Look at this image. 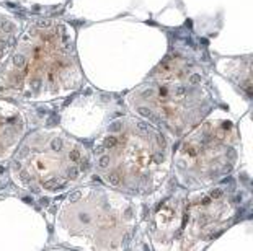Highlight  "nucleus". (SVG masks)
I'll use <instances>...</instances> for the list:
<instances>
[{
  "mask_svg": "<svg viewBox=\"0 0 253 251\" xmlns=\"http://www.w3.org/2000/svg\"><path fill=\"white\" fill-rule=\"evenodd\" d=\"M74 30L62 20H36L18 36L0 72V90L47 101L82 87Z\"/></svg>",
  "mask_w": 253,
  "mask_h": 251,
  "instance_id": "obj_1",
  "label": "nucleus"
},
{
  "mask_svg": "<svg viewBox=\"0 0 253 251\" xmlns=\"http://www.w3.org/2000/svg\"><path fill=\"white\" fill-rule=\"evenodd\" d=\"M95 170L103 183L125 194L144 196L162 184L171 167L165 134L139 116H123L93 143Z\"/></svg>",
  "mask_w": 253,
  "mask_h": 251,
  "instance_id": "obj_2",
  "label": "nucleus"
},
{
  "mask_svg": "<svg viewBox=\"0 0 253 251\" xmlns=\"http://www.w3.org/2000/svg\"><path fill=\"white\" fill-rule=\"evenodd\" d=\"M141 119L170 136H185L211 113L214 97L204 69L183 54L167 56L126 97Z\"/></svg>",
  "mask_w": 253,
  "mask_h": 251,
  "instance_id": "obj_3",
  "label": "nucleus"
},
{
  "mask_svg": "<svg viewBox=\"0 0 253 251\" xmlns=\"http://www.w3.org/2000/svg\"><path fill=\"white\" fill-rule=\"evenodd\" d=\"M137 227L136 206L125 193L105 186H85L62 201L56 215L61 242L84 250H121Z\"/></svg>",
  "mask_w": 253,
  "mask_h": 251,
  "instance_id": "obj_4",
  "label": "nucleus"
},
{
  "mask_svg": "<svg viewBox=\"0 0 253 251\" xmlns=\"http://www.w3.org/2000/svg\"><path fill=\"white\" fill-rule=\"evenodd\" d=\"M91 168V157L82 142L59 129H38L15 148L10 173L21 189L57 196L79 186Z\"/></svg>",
  "mask_w": 253,
  "mask_h": 251,
  "instance_id": "obj_5",
  "label": "nucleus"
},
{
  "mask_svg": "<svg viewBox=\"0 0 253 251\" xmlns=\"http://www.w3.org/2000/svg\"><path fill=\"white\" fill-rule=\"evenodd\" d=\"M234 206L220 189H193L191 194H173L150 217V237L155 248L191 250L204 247L229 225Z\"/></svg>",
  "mask_w": 253,
  "mask_h": 251,
  "instance_id": "obj_6",
  "label": "nucleus"
},
{
  "mask_svg": "<svg viewBox=\"0 0 253 251\" xmlns=\"http://www.w3.org/2000/svg\"><path fill=\"white\" fill-rule=\"evenodd\" d=\"M239 145V132L230 119H203L186 132L173 155L178 183L188 189L217 184L235 168Z\"/></svg>",
  "mask_w": 253,
  "mask_h": 251,
  "instance_id": "obj_7",
  "label": "nucleus"
},
{
  "mask_svg": "<svg viewBox=\"0 0 253 251\" xmlns=\"http://www.w3.org/2000/svg\"><path fill=\"white\" fill-rule=\"evenodd\" d=\"M25 131V117L17 106L0 100V160L13 155Z\"/></svg>",
  "mask_w": 253,
  "mask_h": 251,
  "instance_id": "obj_8",
  "label": "nucleus"
},
{
  "mask_svg": "<svg viewBox=\"0 0 253 251\" xmlns=\"http://www.w3.org/2000/svg\"><path fill=\"white\" fill-rule=\"evenodd\" d=\"M18 39V23L7 12L0 10V72Z\"/></svg>",
  "mask_w": 253,
  "mask_h": 251,
  "instance_id": "obj_9",
  "label": "nucleus"
}]
</instances>
